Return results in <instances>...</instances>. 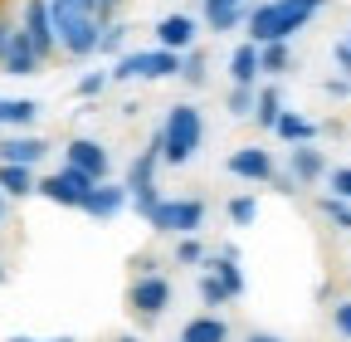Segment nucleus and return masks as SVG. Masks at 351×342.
I'll return each instance as SVG.
<instances>
[{"mask_svg":"<svg viewBox=\"0 0 351 342\" xmlns=\"http://www.w3.org/2000/svg\"><path fill=\"white\" fill-rule=\"evenodd\" d=\"M152 142H156V152H161L166 166H186V161L200 152V142H205V117H200V108L176 103V108L166 113V122L156 127Z\"/></svg>","mask_w":351,"mask_h":342,"instance_id":"obj_1","label":"nucleus"},{"mask_svg":"<svg viewBox=\"0 0 351 342\" xmlns=\"http://www.w3.org/2000/svg\"><path fill=\"white\" fill-rule=\"evenodd\" d=\"M322 5H327V0H263V5L249 10V34H254V45H269V39H293Z\"/></svg>","mask_w":351,"mask_h":342,"instance_id":"obj_2","label":"nucleus"},{"mask_svg":"<svg viewBox=\"0 0 351 342\" xmlns=\"http://www.w3.org/2000/svg\"><path fill=\"white\" fill-rule=\"evenodd\" d=\"M49 10H54V34H59V49L64 54H73V59L98 54V34H103L98 15L73 10V5H64V0H49Z\"/></svg>","mask_w":351,"mask_h":342,"instance_id":"obj_3","label":"nucleus"},{"mask_svg":"<svg viewBox=\"0 0 351 342\" xmlns=\"http://www.w3.org/2000/svg\"><path fill=\"white\" fill-rule=\"evenodd\" d=\"M181 73V54L176 49H147V54H117V64L108 69V78L112 83H127V78H147V83H156V78H176Z\"/></svg>","mask_w":351,"mask_h":342,"instance_id":"obj_4","label":"nucleus"},{"mask_svg":"<svg viewBox=\"0 0 351 342\" xmlns=\"http://www.w3.org/2000/svg\"><path fill=\"white\" fill-rule=\"evenodd\" d=\"M147 225H156L161 235H200V225H205V201H191V196H181V201H156L152 216H147Z\"/></svg>","mask_w":351,"mask_h":342,"instance_id":"obj_5","label":"nucleus"},{"mask_svg":"<svg viewBox=\"0 0 351 342\" xmlns=\"http://www.w3.org/2000/svg\"><path fill=\"white\" fill-rule=\"evenodd\" d=\"M156 161H161V152H156V142L137 157V161H132V171H127V205L132 210H137V216H152V205L161 201L156 196Z\"/></svg>","mask_w":351,"mask_h":342,"instance_id":"obj_6","label":"nucleus"},{"mask_svg":"<svg viewBox=\"0 0 351 342\" xmlns=\"http://www.w3.org/2000/svg\"><path fill=\"white\" fill-rule=\"evenodd\" d=\"M127 304H132V313H137L142 323H152V318H161L166 308H171V279H161V274H137L132 279V288H127Z\"/></svg>","mask_w":351,"mask_h":342,"instance_id":"obj_7","label":"nucleus"},{"mask_svg":"<svg viewBox=\"0 0 351 342\" xmlns=\"http://www.w3.org/2000/svg\"><path fill=\"white\" fill-rule=\"evenodd\" d=\"M34 191H39L44 201H54V205H73V210H78V205H83V196L93 191V176L64 161V171H54V176H39V181H34Z\"/></svg>","mask_w":351,"mask_h":342,"instance_id":"obj_8","label":"nucleus"},{"mask_svg":"<svg viewBox=\"0 0 351 342\" xmlns=\"http://www.w3.org/2000/svg\"><path fill=\"white\" fill-rule=\"evenodd\" d=\"M29 34V45L39 49V59H49L59 49V34H54V10H49V0H25V25Z\"/></svg>","mask_w":351,"mask_h":342,"instance_id":"obj_9","label":"nucleus"},{"mask_svg":"<svg viewBox=\"0 0 351 342\" xmlns=\"http://www.w3.org/2000/svg\"><path fill=\"white\" fill-rule=\"evenodd\" d=\"M288 176H293L298 186H317V181L327 176V157H322V147H313V142H293V147H288Z\"/></svg>","mask_w":351,"mask_h":342,"instance_id":"obj_10","label":"nucleus"},{"mask_svg":"<svg viewBox=\"0 0 351 342\" xmlns=\"http://www.w3.org/2000/svg\"><path fill=\"white\" fill-rule=\"evenodd\" d=\"M64 161L69 166H78V171H88L93 181H108V147L103 142H93V137H73L69 147H64Z\"/></svg>","mask_w":351,"mask_h":342,"instance_id":"obj_11","label":"nucleus"},{"mask_svg":"<svg viewBox=\"0 0 351 342\" xmlns=\"http://www.w3.org/2000/svg\"><path fill=\"white\" fill-rule=\"evenodd\" d=\"M239 181H274V157H269V147H239V152H230V161H225Z\"/></svg>","mask_w":351,"mask_h":342,"instance_id":"obj_12","label":"nucleus"},{"mask_svg":"<svg viewBox=\"0 0 351 342\" xmlns=\"http://www.w3.org/2000/svg\"><path fill=\"white\" fill-rule=\"evenodd\" d=\"M205 274H215L219 284H225L230 298L244 293V269H239V249H234V244H219L215 254H205Z\"/></svg>","mask_w":351,"mask_h":342,"instance_id":"obj_13","label":"nucleus"},{"mask_svg":"<svg viewBox=\"0 0 351 342\" xmlns=\"http://www.w3.org/2000/svg\"><path fill=\"white\" fill-rule=\"evenodd\" d=\"M0 69L15 73V78H25V73H39V69H44V59H39V49L29 45V34H25V30H10V45H5V59H0Z\"/></svg>","mask_w":351,"mask_h":342,"instance_id":"obj_14","label":"nucleus"},{"mask_svg":"<svg viewBox=\"0 0 351 342\" xmlns=\"http://www.w3.org/2000/svg\"><path fill=\"white\" fill-rule=\"evenodd\" d=\"M127 205V186H108V181H93V191L83 196V216H93V220H112L117 210Z\"/></svg>","mask_w":351,"mask_h":342,"instance_id":"obj_15","label":"nucleus"},{"mask_svg":"<svg viewBox=\"0 0 351 342\" xmlns=\"http://www.w3.org/2000/svg\"><path fill=\"white\" fill-rule=\"evenodd\" d=\"M200 15H205V25L215 34H225L249 15V0H200Z\"/></svg>","mask_w":351,"mask_h":342,"instance_id":"obj_16","label":"nucleus"},{"mask_svg":"<svg viewBox=\"0 0 351 342\" xmlns=\"http://www.w3.org/2000/svg\"><path fill=\"white\" fill-rule=\"evenodd\" d=\"M191 39H195V20H191V15H166V20L156 25V45H161V49H176V54H181Z\"/></svg>","mask_w":351,"mask_h":342,"instance_id":"obj_17","label":"nucleus"},{"mask_svg":"<svg viewBox=\"0 0 351 342\" xmlns=\"http://www.w3.org/2000/svg\"><path fill=\"white\" fill-rule=\"evenodd\" d=\"M44 152H49L44 137H5V142H0V161H20V166L44 161Z\"/></svg>","mask_w":351,"mask_h":342,"instance_id":"obj_18","label":"nucleus"},{"mask_svg":"<svg viewBox=\"0 0 351 342\" xmlns=\"http://www.w3.org/2000/svg\"><path fill=\"white\" fill-rule=\"evenodd\" d=\"M274 133H278L288 147H293V142H317V122H307L302 113H288V108H283L278 122H274Z\"/></svg>","mask_w":351,"mask_h":342,"instance_id":"obj_19","label":"nucleus"},{"mask_svg":"<svg viewBox=\"0 0 351 342\" xmlns=\"http://www.w3.org/2000/svg\"><path fill=\"white\" fill-rule=\"evenodd\" d=\"M0 191H5L10 201L34 196V171H29V166H20V161H0Z\"/></svg>","mask_w":351,"mask_h":342,"instance_id":"obj_20","label":"nucleus"},{"mask_svg":"<svg viewBox=\"0 0 351 342\" xmlns=\"http://www.w3.org/2000/svg\"><path fill=\"white\" fill-rule=\"evenodd\" d=\"M181 342H230V328H225V318L200 313V318H191V323H186Z\"/></svg>","mask_w":351,"mask_h":342,"instance_id":"obj_21","label":"nucleus"},{"mask_svg":"<svg viewBox=\"0 0 351 342\" xmlns=\"http://www.w3.org/2000/svg\"><path fill=\"white\" fill-rule=\"evenodd\" d=\"M34 117H39L34 98H0V122H5V127H29Z\"/></svg>","mask_w":351,"mask_h":342,"instance_id":"obj_22","label":"nucleus"},{"mask_svg":"<svg viewBox=\"0 0 351 342\" xmlns=\"http://www.w3.org/2000/svg\"><path fill=\"white\" fill-rule=\"evenodd\" d=\"M230 78L234 83H254L258 78V45H239L230 54Z\"/></svg>","mask_w":351,"mask_h":342,"instance_id":"obj_23","label":"nucleus"},{"mask_svg":"<svg viewBox=\"0 0 351 342\" xmlns=\"http://www.w3.org/2000/svg\"><path fill=\"white\" fill-rule=\"evenodd\" d=\"M278 113H283V98H278V89H263V93H254V122H258V127H269V133H274Z\"/></svg>","mask_w":351,"mask_h":342,"instance_id":"obj_24","label":"nucleus"},{"mask_svg":"<svg viewBox=\"0 0 351 342\" xmlns=\"http://www.w3.org/2000/svg\"><path fill=\"white\" fill-rule=\"evenodd\" d=\"M283 69H288V39L258 45V73H283Z\"/></svg>","mask_w":351,"mask_h":342,"instance_id":"obj_25","label":"nucleus"},{"mask_svg":"<svg viewBox=\"0 0 351 342\" xmlns=\"http://www.w3.org/2000/svg\"><path fill=\"white\" fill-rule=\"evenodd\" d=\"M225 216H230V225H254V216H258V201H254V196H230Z\"/></svg>","mask_w":351,"mask_h":342,"instance_id":"obj_26","label":"nucleus"},{"mask_svg":"<svg viewBox=\"0 0 351 342\" xmlns=\"http://www.w3.org/2000/svg\"><path fill=\"white\" fill-rule=\"evenodd\" d=\"M322 216H327L337 230H351V201H341V196H327V201H322Z\"/></svg>","mask_w":351,"mask_h":342,"instance_id":"obj_27","label":"nucleus"},{"mask_svg":"<svg viewBox=\"0 0 351 342\" xmlns=\"http://www.w3.org/2000/svg\"><path fill=\"white\" fill-rule=\"evenodd\" d=\"M234 117H249L254 113V83H234V93H230V103H225Z\"/></svg>","mask_w":351,"mask_h":342,"instance_id":"obj_28","label":"nucleus"},{"mask_svg":"<svg viewBox=\"0 0 351 342\" xmlns=\"http://www.w3.org/2000/svg\"><path fill=\"white\" fill-rule=\"evenodd\" d=\"M122 45H127V25H103L98 49H103V54H122Z\"/></svg>","mask_w":351,"mask_h":342,"instance_id":"obj_29","label":"nucleus"},{"mask_svg":"<svg viewBox=\"0 0 351 342\" xmlns=\"http://www.w3.org/2000/svg\"><path fill=\"white\" fill-rule=\"evenodd\" d=\"M200 298H205V304L215 308V304H230V288L225 284H219L215 274H200Z\"/></svg>","mask_w":351,"mask_h":342,"instance_id":"obj_30","label":"nucleus"},{"mask_svg":"<svg viewBox=\"0 0 351 342\" xmlns=\"http://www.w3.org/2000/svg\"><path fill=\"white\" fill-rule=\"evenodd\" d=\"M176 260H181V264H205V244L195 235H186L181 244H176Z\"/></svg>","mask_w":351,"mask_h":342,"instance_id":"obj_31","label":"nucleus"},{"mask_svg":"<svg viewBox=\"0 0 351 342\" xmlns=\"http://www.w3.org/2000/svg\"><path fill=\"white\" fill-rule=\"evenodd\" d=\"M327 181H332V196L351 201V166H337V171H327Z\"/></svg>","mask_w":351,"mask_h":342,"instance_id":"obj_32","label":"nucleus"},{"mask_svg":"<svg viewBox=\"0 0 351 342\" xmlns=\"http://www.w3.org/2000/svg\"><path fill=\"white\" fill-rule=\"evenodd\" d=\"M108 89V73H83L78 78V98H98Z\"/></svg>","mask_w":351,"mask_h":342,"instance_id":"obj_33","label":"nucleus"},{"mask_svg":"<svg viewBox=\"0 0 351 342\" xmlns=\"http://www.w3.org/2000/svg\"><path fill=\"white\" fill-rule=\"evenodd\" d=\"M181 78H186V83H205V54L181 59Z\"/></svg>","mask_w":351,"mask_h":342,"instance_id":"obj_34","label":"nucleus"},{"mask_svg":"<svg viewBox=\"0 0 351 342\" xmlns=\"http://www.w3.org/2000/svg\"><path fill=\"white\" fill-rule=\"evenodd\" d=\"M332 323H337V332H341V337H351V304H337Z\"/></svg>","mask_w":351,"mask_h":342,"instance_id":"obj_35","label":"nucleus"},{"mask_svg":"<svg viewBox=\"0 0 351 342\" xmlns=\"http://www.w3.org/2000/svg\"><path fill=\"white\" fill-rule=\"evenodd\" d=\"M117 5H122V0H93V15H98V20H103V25H108V20H112V10H117Z\"/></svg>","mask_w":351,"mask_h":342,"instance_id":"obj_36","label":"nucleus"},{"mask_svg":"<svg viewBox=\"0 0 351 342\" xmlns=\"http://www.w3.org/2000/svg\"><path fill=\"white\" fill-rule=\"evenodd\" d=\"M327 93H332V98H346V93H351V78H346V73H341V78H327Z\"/></svg>","mask_w":351,"mask_h":342,"instance_id":"obj_37","label":"nucleus"},{"mask_svg":"<svg viewBox=\"0 0 351 342\" xmlns=\"http://www.w3.org/2000/svg\"><path fill=\"white\" fill-rule=\"evenodd\" d=\"M337 64H341V73L351 78V45H337Z\"/></svg>","mask_w":351,"mask_h":342,"instance_id":"obj_38","label":"nucleus"},{"mask_svg":"<svg viewBox=\"0 0 351 342\" xmlns=\"http://www.w3.org/2000/svg\"><path fill=\"white\" fill-rule=\"evenodd\" d=\"M10 30H15V25H10L5 15H0V59H5V45H10Z\"/></svg>","mask_w":351,"mask_h":342,"instance_id":"obj_39","label":"nucleus"},{"mask_svg":"<svg viewBox=\"0 0 351 342\" xmlns=\"http://www.w3.org/2000/svg\"><path fill=\"white\" fill-rule=\"evenodd\" d=\"M64 5H73V10H88V15H93V0H64Z\"/></svg>","mask_w":351,"mask_h":342,"instance_id":"obj_40","label":"nucleus"},{"mask_svg":"<svg viewBox=\"0 0 351 342\" xmlns=\"http://www.w3.org/2000/svg\"><path fill=\"white\" fill-rule=\"evenodd\" d=\"M244 342H283V337H274V332H254V337H244Z\"/></svg>","mask_w":351,"mask_h":342,"instance_id":"obj_41","label":"nucleus"},{"mask_svg":"<svg viewBox=\"0 0 351 342\" xmlns=\"http://www.w3.org/2000/svg\"><path fill=\"white\" fill-rule=\"evenodd\" d=\"M10 342H34V337H10ZM49 342H73V337H49Z\"/></svg>","mask_w":351,"mask_h":342,"instance_id":"obj_42","label":"nucleus"},{"mask_svg":"<svg viewBox=\"0 0 351 342\" xmlns=\"http://www.w3.org/2000/svg\"><path fill=\"white\" fill-rule=\"evenodd\" d=\"M5 201H10V196H5V191H0V225H5Z\"/></svg>","mask_w":351,"mask_h":342,"instance_id":"obj_43","label":"nucleus"},{"mask_svg":"<svg viewBox=\"0 0 351 342\" xmlns=\"http://www.w3.org/2000/svg\"><path fill=\"white\" fill-rule=\"evenodd\" d=\"M0 284H5V264H0Z\"/></svg>","mask_w":351,"mask_h":342,"instance_id":"obj_44","label":"nucleus"},{"mask_svg":"<svg viewBox=\"0 0 351 342\" xmlns=\"http://www.w3.org/2000/svg\"><path fill=\"white\" fill-rule=\"evenodd\" d=\"M122 342H137V337H122Z\"/></svg>","mask_w":351,"mask_h":342,"instance_id":"obj_45","label":"nucleus"},{"mask_svg":"<svg viewBox=\"0 0 351 342\" xmlns=\"http://www.w3.org/2000/svg\"><path fill=\"white\" fill-rule=\"evenodd\" d=\"M346 45H351V39H346Z\"/></svg>","mask_w":351,"mask_h":342,"instance_id":"obj_46","label":"nucleus"}]
</instances>
